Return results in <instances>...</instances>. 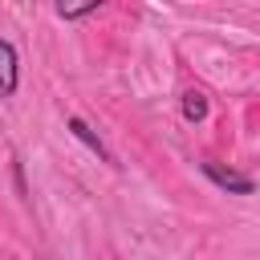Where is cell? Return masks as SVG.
Here are the masks:
<instances>
[{
	"instance_id": "obj_3",
	"label": "cell",
	"mask_w": 260,
	"mask_h": 260,
	"mask_svg": "<svg viewBox=\"0 0 260 260\" xmlns=\"http://www.w3.org/2000/svg\"><path fill=\"white\" fill-rule=\"evenodd\" d=\"M183 114H187V118H191V122H199V118H203V114H207V98H203V93H195V89H191V93H187V98H183Z\"/></svg>"
},
{
	"instance_id": "obj_1",
	"label": "cell",
	"mask_w": 260,
	"mask_h": 260,
	"mask_svg": "<svg viewBox=\"0 0 260 260\" xmlns=\"http://www.w3.org/2000/svg\"><path fill=\"white\" fill-rule=\"evenodd\" d=\"M16 89V53L12 45L0 41V93H12Z\"/></svg>"
},
{
	"instance_id": "obj_2",
	"label": "cell",
	"mask_w": 260,
	"mask_h": 260,
	"mask_svg": "<svg viewBox=\"0 0 260 260\" xmlns=\"http://www.w3.org/2000/svg\"><path fill=\"white\" fill-rule=\"evenodd\" d=\"M207 175H211L219 187H232V191H240V195L252 191V179H244V175H236V171H223V167H215V162H207Z\"/></svg>"
}]
</instances>
